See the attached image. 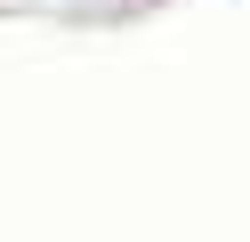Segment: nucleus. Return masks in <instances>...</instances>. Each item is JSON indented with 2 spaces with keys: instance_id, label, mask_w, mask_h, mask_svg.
Returning a JSON list of instances; mask_svg holds the SVG:
<instances>
[]
</instances>
